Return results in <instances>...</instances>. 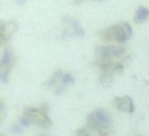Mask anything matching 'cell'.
Here are the masks:
<instances>
[{
    "label": "cell",
    "instance_id": "obj_7",
    "mask_svg": "<svg viewBox=\"0 0 149 136\" xmlns=\"http://www.w3.org/2000/svg\"><path fill=\"white\" fill-rule=\"evenodd\" d=\"M18 29L16 21L0 19V48H5Z\"/></svg>",
    "mask_w": 149,
    "mask_h": 136
},
{
    "label": "cell",
    "instance_id": "obj_3",
    "mask_svg": "<svg viewBox=\"0 0 149 136\" xmlns=\"http://www.w3.org/2000/svg\"><path fill=\"white\" fill-rule=\"evenodd\" d=\"M132 34H133V31L128 23H119V24H114V26H109L106 29L100 31L98 37L103 42L114 43V45H122V43L128 42Z\"/></svg>",
    "mask_w": 149,
    "mask_h": 136
},
{
    "label": "cell",
    "instance_id": "obj_2",
    "mask_svg": "<svg viewBox=\"0 0 149 136\" xmlns=\"http://www.w3.org/2000/svg\"><path fill=\"white\" fill-rule=\"evenodd\" d=\"M87 126L98 136L112 135V117L106 109H95L87 115Z\"/></svg>",
    "mask_w": 149,
    "mask_h": 136
},
{
    "label": "cell",
    "instance_id": "obj_10",
    "mask_svg": "<svg viewBox=\"0 0 149 136\" xmlns=\"http://www.w3.org/2000/svg\"><path fill=\"white\" fill-rule=\"evenodd\" d=\"M149 19V8L146 7H138V10H136L135 13V23H144V21Z\"/></svg>",
    "mask_w": 149,
    "mask_h": 136
},
{
    "label": "cell",
    "instance_id": "obj_11",
    "mask_svg": "<svg viewBox=\"0 0 149 136\" xmlns=\"http://www.w3.org/2000/svg\"><path fill=\"white\" fill-rule=\"evenodd\" d=\"M75 136H98V135L91 128H88V126L85 125V126H82V128H79L77 131H75Z\"/></svg>",
    "mask_w": 149,
    "mask_h": 136
},
{
    "label": "cell",
    "instance_id": "obj_14",
    "mask_svg": "<svg viewBox=\"0 0 149 136\" xmlns=\"http://www.w3.org/2000/svg\"><path fill=\"white\" fill-rule=\"evenodd\" d=\"M80 2H84V0H74V3H80Z\"/></svg>",
    "mask_w": 149,
    "mask_h": 136
},
{
    "label": "cell",
    "instance_id": "obj_15",
    "mask_svg": "<svg viewBox=\"0 0 149 136\" xmlns=\"http://www.w3.org/2000/svg\"><path fill=\"white\" fill-rule=\"evenodd\" d=\"M18 2H19V3H24V2H26V0H18Z\"/></svg>",
    "mask_w": 149,
    "mask_h": 136
},
{
    "label": "cell",
    "instance_id": "obj_9",
    "mask_svg": "<svg viewBox=\"0 0 149 136\" xmlns=\"http://www.w3.org/2000/svg\"><path fill=\"white\" fill-rule=\"evenodd\" d=\"M112 106L120 112H127V114H133L135 112V103L130 96H117L112 99Z\"/></svg>",
    "mask_w": 149,
    "mask_h": 136
},
{
    "label": "cell",
    "instance_id": "obj_4",
    "mask_svg": "<svg viewBox=\"0 0 149 136\" xmlns=\"http://www.w3.org/2000/svg\"><path fill=\"white\" fill-rule=\"evenodd\" d=\"M130 58L127 50L122 45H114V43H107V45H101L96 48V56H95V64H103V62H116L122 61V59Z\"/></svg>",
    "mask_w": 149,
    "mask_h": 136
},
{
    "label": "cell",
    "instance_id": "obj_12",
    "mask_svg": "<svg viewBox=\"0 0 149 136\" xmlns=\"http://www.w3.org/2000/svg\"><path fill=\"white\" fill-rule=\"evenodd\" d=\"M2 112H3V104H2V99H0V115H2Z\"/></svg>",
    "mask_w": 149,
    "mask_h": 136
},
{
    "label": "cell",
    "instance_id": "obj_1",
    "mask_svg": "<svg viewBox=\"0 0 149 136\" xmlns=\"http://www.w3.org/2000/svg\"><path fill=\"white\" fill-rule=\"evenodd\" d=\"M23 128L29 125H36L42 130L52 128V119H50V107L47 103L40 104V106H29L24 107V110L21 112L19 120H18Z\"/></svg>",
    "mask_w": 149,
    "mask_h": 136
},
{
    "label": "cell",
    "instance_id": "obj_8",
    "mask_svg": "<svg viewBox=\"0 0 149 136\" xmlns=\"http://www.w3.org/2000/svg\"><path fill=\"white\" fill-rule=\"evenodd\" d=\"M84 29H82L80 23L74 18H66L64 24H63V35L68 37H82L84 35Z\"/></svg>",
    "mask_w": 149,
    "mask_h": 136
},
{
    "label": "cell",
    "instance_id": "obj_5",
    "mask_svg": "<svg viewBox=\"0 0 149 136\" xmlns=\"http://www.w3.org/2000/svg\"><path fill=\"white\" fill-rule=\"evenodd\" d=\"M74 80L75 78L71 72L58 69L48 77V80L45 82V87L55 94H63L71 85H74Z\"/></svg>",
    "mask_w": 149,
    "mask_h": 136
},
{
    "label": "cell",
    "instance_id": "obj_13",
    "mask_svg": "<svg viewBox=\"0 0 149 136\" xmlns=\"http://www.w3.org/2000/svg\"><path fill=\"white\" fill-rule=\"evenodd\" d=\"M37 136H50V135H47V133H40V135H37Z\"/></svg>",
    "mask_w": 149,
    "mask_h": 136
},
{
    "label": "cell",
    "instance_id": "obj_6",
    "mask_svg": "<svg viewBox=\"0 0 149 136\" xmlns=\"http://www.w3.org/2000/svg\"><path fill=\"white\" fill-rule=\"evenodd\" d=\"M15 62H16V56H15L13 50L5 46L0 55V82L7 83L10 80V75L15 69Z\"/></svg>",
    "mask_w": 149,
    "mask_h": 136
},
{
    "label": "cell",
    "instance_id": "obj_16",
    "mask_svg": "<svg viewBox=\"0 0 149 136\" xmlns=\"http://www.w3.org/2000/svg\"><path fill=\"white\" fill-rule=\"evenodd\" d=\"M0 136H5V135H2V133H0Z\"/></svg>",
    "mask_w": 149,
    "mask_h": 136
}]
</instances>
